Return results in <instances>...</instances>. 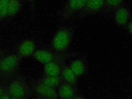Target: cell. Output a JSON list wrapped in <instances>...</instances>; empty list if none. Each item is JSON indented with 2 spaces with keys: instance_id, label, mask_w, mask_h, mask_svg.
Instances as JSON below:
<instances>
[{
  "instance_id": "16",
  "label": "cell",
  "mask_w": 132,
  "mask_h": 99,
  "mask_svg": "<svg viewBox=\"0 0 132 99\" xmlns=\"http://www.w3.org/2000/svg\"><path fill=\"white\" fill-rule=\"evenodd\" d=\"M9 0L0 1V24H4L8 13Z\"/></svg>"
},
{
  "instance_id": "3",
  "label": "cell",
  "mask_w": 132,
  "mask_h": 99,
  "mask_svg": "<svg viewBox=\"0 0 132 99\" xmlns=\"http://www.w3.org/2000/svg\"><path fill=\"white\" fill-rule=\"evenodd\" d=\"M22 61L13 52L4 55L0 67V78L8 79L18 73Z\"/></svg>"
},
{
  "instance_id": "21",
  "label": "cell",
  "mask_w": 132,
  "mask_h": 99,
  "mask_svg": "<svg viewBox=\"0 0 132 99\" xmlns=\"http://www.w3.org/2000/svg\"><path fill=\"white\" fill-rule=\"evenodd\" d=\"M6 54V53H5L4 54H2V55H0V67H1V63H2V59H3V58L4 56V55Z\"/></svg>"
},
{
  "instance_id": "19",
  "label": "cell",
  "mask_w": 132,
  "mask_h": 99,
  "mask_svg": "<svg viewBox=\"0 0 132 99\" xmlns=\"http://www.w3.org/2000/svg\"><path fill=\"white\" fill-rule=\"evenodd\" d=\"M6 86L0 83V98H2V96L6 92Z\"/></svg>"
},
{
  "instance_id": "9",
  "label": "cell",
  "mask_w": 132,
  "mask_h": 99,
  "mask_svg": "<svg viewBox=\"0 0 132 99\" xmlns=\"http://www.w3.org/2000/svg\"><path fill=\"white\" fill-rule=\"evenodd\" d=\"M68 64L78 79L86 76L88 72L89 62L85 55L79 54L74 57Z\"/></svg>"
},
{
  "instance_id": "13",
  "label": "cell",
  "mask_w": 132,
  "mask_h": 99,
  "mask_svg": "<svg viewBox=\"0 0 132 99\" xmlns=\"http://www.w3.org/2000/svg\"><path fill=\"white\" fill-rule=\"evenodd\" d=\"M23 7V0H9L7 16L4 24H8L21 11Z\"/></svg>"
},
{
  "instance_id": "17",
  "label": "cell",
  "mask_w": 132,
  "mask_h": 99,
  "mask_svg": "<svg viewBox=\"0 0 132 99\" xmlns=\"http://www.w3.org/2000/svg\"><path fill=\"white\" fill-rule=\"evenodd\" d=\"M124 0H105L104 11L112 12L117 8L123 4Z\"/></svg>"
},
{
  "instance_id": "4",
  "label": "cell",
  "mask_w": 132,
  "mask_h": 99,
  "mask_svg": "<svg viewBox=\"0 0 132 99\" xmlns=\"http://www.w3.org/2000/svg\"><path fill=\"white\" fill-rule=\"evenodd\" d=\"M86 0H66L58 12L59 20L65 23L74 20L82 9Z\"/></svg>"
},
{
  "instance_id": "18",
  "label": "cell",
  "mask_w": 132,
  "mask_h": 99,
  "mask_svg": "<svg viewBox=\"0 0 132 99\" xmlns=\"http://www.w3.org/2000/svg\"><path fill=\"white\" fill-rule=\"evenodd\" d=\"M129 35L132 37V19L125 29Z\"/></svg>"
},
{
  "instance_id": "22",
  "label": "cell",
  "mask_w": 132,
  "mask_h": 99,
  "mask_svg": "<svg viewBox=\"0 0 132 99\" xmlns=\"http://www.w3.org/2000/svg\"><path fill=\"white\" fill-rule=\"evenodd\" d=\"M5 52V51H3V50H1V48H0V55H2V54H4Z\"/></svg>"
},
{
  "instance_id": "8",
  "label": "cell",
  "mask_w": 132,
  "mask_h": 99,
  "mask_svg": "<svg viewBox=\"0 0 132 99\" xmlns=\"http://www.w3.org/2000/svg\"><path fill=\"white\" fill-rule=\"evenodd\" d=\"M114 24L119 28L125 29L132 19V12L124 4L116 8L111 13Z\"/></svg>"
},
{
  "instance_id": "12",
  "label": "cell",
  "mask_w": 132,
  "mask_h": 99,
  "mask_svg": "<svg viewBox=\"0 0 132 99\" xmlns=\"http://www.w3.org/2000/svg\"><path fill=\"white\" fill-rule=\"evenodd\" d=\"M65 63V60H60L52 61L43 65L42 75L60 76L62 69Z\"/></svg>"
},
{
  "instance_id": "2",
  "label": "cell",
  "mask_w": 132,
  "mask_h": 99,
  "mask_svg": "<svg viewBox=\"0 0 132 99\" xmlns=\"http://www.w3.org/2000/svg\"><path fill=\"white\" fill-rule=\"evenodd\" d=\"M6 86L10 98L25 99L30 97L32 90L30 84L22 74H17Z\"/></svg>"
},
{
  "instance_id": "15",
  "label": "cell",
  "mask_w": 132,
  "mask_h": 99,
  "mask_svg": "<svg viewBox=\"0 0 132 99\" xmlns=\"http://www.w3.org/2000/svg\"><path fill=\"white\" fill-rule=\"evenodd\" d=\"M36 81L46 86L55 89H57L62 82L60 76H52L44 75H42Z\"/></svg>"
},
{
  "instance_id": "5",
  "label": "cell",
  "mask_w": 132,
  "mask_h": 99,
  "mask_svg": "<svg viewBox=\"0 0 132 99\" xmlns=\"http://www.w3.org/2000/svg\"><path fill=\"white\" fill-rule=\"evenodd\" d=\"M79 54H69L68 53L61 54L57 53L53 50L48 48H37L34 53L32 58L38 62L44 65L52 61L60 60H64L71 57H74Z\"/></svg>"
},
{
  "instance_id": "10",
  "label": "cell",
  "mask_w": 132,
  "mask_h": 99,
  "mask_svg": "<svg viewBox=\"0 0 132 99\" xmlns=\"http://www.w3.org/2000/svg\"><path fill=\"white\" fill-rule=\"evenodd\" d=\"M30 85L32 92L38 98H58L57 89L46 86L36 80L32 81Z\"/></svg>"
},
{
  "instance_id": "6",
  "label": "cell",
  "mask_w": 132,
  "mask_h": 99,
  "mask_svg": "<svg viewBox=\"0 0 132 99\" xmlns=\"http://www.w3.org/2000/svg\"><path fill=\"white\" fill-rule=\"evenodd\" d=\"M105 0H86L81 11L74 20H80L95 15L104 11Z\"/></svg>"
},
{
  "instance_id": "14",
  "label": "cell",
  "mask_w": 132,
  "mask_h": 99,
  "mask_svg": "<svg viewBox=\"0 0 132 99\" xmlns=\"http://www.w3.org/2000/svg\"><path fill=\"white\" fill-rule=\"evenodd\" d=\"M60 76L62 82L77 86L79 79L66 62L63 66Z\"/></svg>"
},
{
  "instance_id": "23",
  "label": "cell",
  "mask_w": 132,
  "mask_h": 99,
  "mask_svg": "<svg viewBox=\"0 0 132 99\" xmlns=\"http://www.w3.org/2000/svg\"><path fill=\"white\" fill-rule=\"evenodd\" d=\"M130 1H132V0H130Z\"/></svg>"
},
{
  "instance_id": "1",
  "label": "cell",
  "mask_w": 132,
  "mask_h": 99,
  "mask_svg": "<svg viewBox=\"0 0 132 99\" xmlns=\"http://www.w3.org/2000/svg\"><path fill=\"white\" fill-rule=\"evenodd\" d=\"M76 29L74 24H64L56 29L51 41V48L61 54L67 53L73 40Z\"/></svg>"
},
{
  "instance_id": "20",
  "label": "cell",
  "mask_w": 132,
  "mask_h": 99,
  "mask_svg": "<svg viewBox=\"0 0 132 99\" xmlns=\"http://www.w3.org/2000/svg\"><path fill=\"white\" fill-rule=\"evenodd\" d=\"M37 0H26V1L28 3V4H29L30 6L31 7V9H35V3Z\"/></svg>"
},
{
  "instance_id": "7",
  "label": "cell",
  "mask_w": 132,
  "mask_h": 99,
  "mask_svg": "<svg viewBox=\"0 0 132 99\" xmlns=\"http://www.w3.org/2000/svg\"><path fill=\"white\" fill-rule=\"evenodd\" d=\"M37 49V45L36 41L32 38H26L16 44L13 53L22 60L32 57Z\"/></svg>"
},
{
  "instance_id": "11",
  "label": "cell",
  "mask_w": 132,
  "mask_h": 99,
  "mask_svg": "<svg viewBox=\"0 0 132 99\" xmlns=\"http://www.w3.org/2000/svg\"><path fill=\"white\" fill-rule=\"evenodd\" d=\"M58 98L79 99L85 98V96L79 91L77 86H75L62 82L57 88Z\"/></svg>"
},
{
  "instance_id": "24",
  "label": "cell",
  "mask_w": 132,
  "mask_h": 99,
  "mask_svg": "<svg viewBox=\"0 0 132 99\" xmlns=\"http://www.w3.org/2000/svg\"><path fill=\"white\" fill-rule=\"evenodd\" d=\"M0 1H1V0H0Z\"/></svg>"
}]
</instances>
